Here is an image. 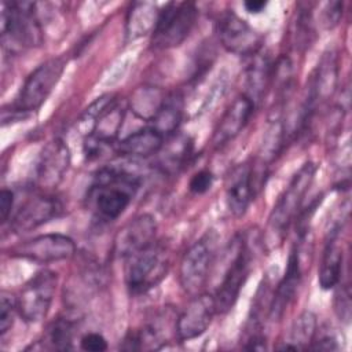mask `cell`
<instances>
[{"instance_id": "2", "label": "cell", "mask_w": 352, "mask_h": 352, "mask_svg": "<svg viewBox=\"0 0 352 352\" xmlns=\"http://www.w3.org/2000/svg\"><path fill=\"white\" fill-rule=\"evenodd\" d=\"M316 169L315 162H304L276 199L267 226V241L272 248L283 241L292 223L298 217L304 198L315 179Z\"/></svg>"}, {"instance_id": "35", "label": "cell", "mask_w": 352, "mask_h": 352, "mask_svg": "<svg viewBox=\"0 0 352 352\" xmlns=\"http://www.w3.org/2000/svg\"><path fill=\"white\" fill-rule=\"evenodd\" d=\"M243 7L249 14H260L265 10L267 1H264V0H248V1L243 3Z\"/></svg>"}, {"instance_id": "23", "label": "cell", "mask_w": 352, "mask_h": 352, "mask_svg": "<svg viewBox=\"0 0 352 352\" xmlns=\"http://www.w3.org/2000/svg\"><path fill=\"white\" fill-rule=\"evenodd\" d=\"M184 103L180 94L166 95L162 104L150 120V126L157 129L165 139L175 135L183 120Z\"/></svg>"}, {"instance_id": "8", "label": "cell", "mask_w": 352, "mask_h": 352, "mask_svg": "<svg viewBox=\"0 0 352 352\" xmlns=\"http://www.w3.org/2000/svg\"><path fill=\"white\" fill-rule=\"evenodd\" d=\"M231 252L232 257L213 294L217 314H226L235 305L252 270V252L243 236L235 238Z\"/></svg>"}, {"instance_id": "31", "label": "cell", "mask_w": 352, "mask_h": 352, "mask_svg": "<svg viewBox=\"0 0 352 352\" xmlns=\"http://www.w3.org/2000/svg\"><path fill=\"white\" fill-rule=\"evenodd\" d=\"M80 348L88 352H102L107 349V341L100 333H87L80 338Z\"/></svg>"}, {"instance_id": "22", "label": "cell", "mask_w": 352, "mask_h": 352, "mask_svg": "<svg viewBox=\"0 0 352 352\" xmlns=\"http://www.w3.org/2000/svg\"><path fill=\"white\" fill-rule=\"evenodd\" d=\"M250 63L246 69V95L257 107L263 100L267 88L272 82L274 63L267 55L256 52L250 56Z\"/></svg>"}, {"instance_id": "4", "label": "cell", "mask_w": 352, "mask_h": 352, "mask_svg": "<svg viewBox=\"0 0 352 352\" xmlns=\"http://www.w3.org/2000/svg\"><path fill=\"white\" fill-rule=\"evenodd\" d=\"M66 63L67 60L63 56H56L44 60L34 70H32L25 78L18 96L10 106L11 114L8 120H19L38 110L60 80ZM8 120L3 121V125H6Z\"/></svg>"}, {"instance_id": "13", "label": "cell", "mask_w": 352, "mask_h": 352, "mask_svg": "<svg viewBox=\"0 0 352 352\" xmlns=\"http://www.w3.org/2000/svg\"><path fill=\"white\" fill-rule=\"evenodd\" d=\"M155 219L148 213L139 214L118 230L113 243V253L116 257L126 260L153 245L155 242Z\"/></svg>"}, {"instance_id": "3", "label": "cell", "mask_w": 352, "mask_h": 352, "mask_svg": "<svg viewBox=\"0 0 352 352\" xmlns=\"http://www.w3.org/2000/svg\"><path fill=\"white\" fill-rule=\"evenodd\" d=\"M32 1H4L1 11V41L4 50L18 54L41 45L43 28Z\"/></svg>"}, {"instance_id": "21", "label": "cell", "mask_w": 352, "mask_h": 352, "mask_svg": "<svg viewBox=\"0 0 352 352\" xmlns=\"http://www.w3.org/2000/svg\"><path fill=\"white\" fill-rule=\"evenodd\" d=\"M168 142L164 143L158 158V166L164 173L173 175L179 173L190 162L192 155V140L188 135L175 133L166 138Z\"/></svg>"}, {"instance_id": "28", "label": "cell", "mask_w": 352, "mask_h": 352, "mask_svg": "<svg viewBox=\"0 0 352 352\" xmlns=\"http://www.w3.org/2000/svg\"><path fill=\"white\" fill-rule=\"evenodd\" d=\"M16 314H18L16 297L3 290L0 294V336L1 337H4L6 333L12 327Z\"/></svg>"}, {"instance_id": "25", "label": "cell", "mask_w": 352, "mask_h": 352, "mask_svg": "<svg viewBox=\"0 0 352 352\" xmlns=\"http://www.w3.org/2000/svg\"><path fill=\"white\" fill-rule=\"evenodd\" d=\"M158 18V11L150 3H135L126 18V37L135 40L147 33H153L155 22Z\"/></svg>"}, {"instance_id": "27", "label": "cell", "mask_w": 352, "mask_h": 352, "mask_svg": "<svg viewBox=\"0 0 352 352\" xmlns=\"http://www.w3.org/2000/svg\"><path fill=\"white\" fill-rule=\"evenodd\" d=\"M304 8L298 11L297 23H296V45L300 48H307L312 41L314 34V22L312 11L309 4H302Z\"/></svg>"}, {"instance_id": "15", "label": "cell", "mask_w": 352, "mask_h": 352, "mask_svg": "<svg viewBox=\"0 0 352 352\" xmlns=\"http://www.w3.org/2000/svg\"><path fill=\"white\" fill-rule=\"evenodd\" d=\"M62 202L51 194H37L26 199L10 219V228L14 232L32 231L62 213Z\"/></svg>"}, {"instance_id": "10", "label": "cell", "mask_w": 352, "mask_h": 352, "mask_svg": "<svg viewBox=\"0 0 352 352\" xmlns=\"http://www.w3.org/2000/svg\"><path fill=\"white\" fill-rule=\"evenodd\" d=\"M76 253L74 241L63 234H41L10 249V256L37 264L63 261Z\"/></svg>"}, {"instance_id": "18", "label": "cell", "mask_w": 352, "mask_h": 352, "mask_svg": "<svg viewBox=\"0 0 352 352\" xmlns=\"http://www.w3.org/2000/svg\"><path fill=\"white\" fill-rule=\"evenodd\" d=\"M254 110L256 104L246 95L238 96L220 118L213 133V146L219 148L234 140L249 124Z\"/></svg>"}, {"instance_id": "34", "label": "cell", "mask_w": 352, "mask_h": 352, "mask_svg": "<svg viewBox=\"0 0 352 352\" xmlns=\"http://www.w3.org/2000/svg\"><path fill=\"white\" fill-rule=\"evenodd\" d=\"M340 346L337 340L333 334H323L319 338H314L309 349H319V351H337Z\"/></svg>"}, {"instance_id": "17", "label": "cell", "mask_w": 352, "mask_h": 352, "mask_svg": "<svg viewBox=\"0 0 352 352\" xmlns=\"http://www.w3.org/2000/svg\"><path fill=\"white\" fill-rule=\"evenodd\" d=\"M70 165V150L62 139H54L43 148L36 165V184L41 190L55 188Z\"/></svg>"}, {"instance_id": "29", "label": "cell", "mask_w": 352, "mask_h": 352, "mask_svg": "<svg viewBox=\"0 0 352 352\" xmlns=\"http://www.w3.org/2000/svg\"><path fill=\"white\" fill-rule=\"evenodd\" d=\"M338 287L334 294V311L341 322L349 323L351 320V292L348 285H341V282L336 286Z\"/></svg>"}, {"instance_id": "33", "label": "cell", "mask_w": 352, "mask_h": 352, "mask_svg": "<svg viewBox=\"0 0 352 352\" xmlns=\"http://www.w3.org/2000/svg\"><path fill=\"white\" fill-rule=\"evenodd\" d=\"M14 192L11 190L3 188L0 192V219L1 223H7L11 219L12 208H14Z\"/></svg>"}, {"instance_id": "30", "label": "cell", "mask_w": 352, "mask_h": 352, "mask_svg": "<svg viewBox=\"0 0 352 352\" xmlns=\"http://www.w3.org/2000/svg\"><path fill=\"white\" fill-rule=\"evenodd\" d=\"M214 182V176L209 169H201L195 172L190 182H188V190L195 195H202L208 192Z\"/></svg>"}, {"instance_id": "20", "label": "cell", "mask_w": 352, "mask_h": 352, "mask_svg": "<svg viewBox=\"0 0 352 352\" xmlns=\"http://www.w3.org/2000/svg\"><path fill=\"white\" fill-rule=\"evenodd\" d=\"M165 138L153 126L140 128L116 143V153L125 158H148L161 151Z\"/></svg>"}, {"instance_id": "7", "label": "cell", "mask_w": 352, "mask_h": 352, "mask_svg": "<svg viewBox=\"0 0 352 352\" xmlns=\"http://www.w3.org/2000/svg\"><path fill=\"white\" fill-rule=\"evenodd\" d=\"M169 271V258L164 246L154 242L126 258L125 283L132 294H142L155 287Z\"/></svg>"}, {"instance_id": "16", "label": "cell", "mask_w": 352, "mask_h": 352, "mask_svg": "<svg viewBox=\"0 0 352 352\" xmlns=\"http://www.w3.org/2000/svg\"><path fill=\"white\" fill-rule=\"evenodd\" d=\"M302 280V264H301V248L294 243L292 248L283 278L279 280L268 305V319L272 322L280 320L289 305L293 302L298 287Z\"/></svg>"}, {"instance_id": "1", "label": "cell", "mask_w": 352, "mask_h": 352, "mask_svg": "<svg viewBox=\"0 0 352 352\" xmlns=\"http://www.w3.org/2000/svg\"><path fill=\"white\" fill-rule=\"evenodd\" d=\"M140 183L142 177L124 166H102L88 188V205L100 220L114 221L129 206Z\"/></svg>"}, {"instance_id": "19", "label": "cell", "mask_w": 352, "mask_h": 352, "mask_svg": "<svg viewBox=\"0 0 352 352\" xmlns=\"http://www.w3.org/2000/svg\"><path fill=\"white\" fill-rule=\"evenodd\" d=\"M341 228L342 223H336L327 231L320 267L318 271V282L323 290L334 289L341 282L344 263V252L340 245Z\"/></svg>"}, {"instance_id": "6", "label": "cell", "mask_w": 352, "mask_h": 352, "mask_svg": "<svg viewBox=\"0 0 352 352\" xmlns=\"http://www.w3.org/2000/svg\"><path fill=\"white\" fill-rule=\"evenodd\" d=\"M198 18V8L191 1H170L158 11L151 33V44L158 50L180 45L191 33Z\"/></svg>"}, {"instance_id": "5", "label": "cell", "mask_w": 352, "mask_h": 352, "mask_svg": "<svg viewBox=\"0 0 352 352\" xmlns=\"http://www.w3.org/2000/svg\"><path fill=\"white\" fill-rule=\"evenodd\" d=\"M217 241V234L213 230L208 231L188 248L180 261L179 282L184 293L191 297L199 294L208 282L216 258Z\"/></svg>"}, {"instance_id": "26", "label": "cell", "mask_w": 352, "mask_h": 352, "mask_svg": "<svg viewBox=\"0 0 352 352\" xmlns=\"http://www.w3.org/2000/svg\"><path fill=\"white\" fill-rule=\"evenodd\" d=\"M74 322L69 318H58L54 320L44 336L48 348L56 351H67L73 348L74 340Z\"/></svg>"}, {"instance_id": "24", "label": "cell", "mask_w": 352, "mask_h": 352, "mask_svg": "<svg viewBox=\"0 0 352 352\" xmlns=\"http://www.w3.org/2000/svg\"><path fill=\"white\" fill-rule=\"evenodd\" d=\"M318 333V322L316 316L311 311H302L292 324L289 340L285 341L279 349H309L314 338Z\"/></svg>"}, {"instance_id": "14", "label": "cell", "mask_w": 352, "mask_h": 352, "mask_svg": "<svg viewBox=\"0 0 352 352\" xmlns=\"http://www.w3.org/2000/svg\"><path fill=\"white\" fill-rule=\"evenodd\" d=\"M213 294L199 293L192 296L186 308L176 318V338L190 341L201 337L216 315Z\"/></svg>"}, {"instance_id": "9", "label": "cell", "mask_w": 352, "mask_h": 352, "mask_svg": "<svg viewBox=\"0 0 352 352\" xmlns=\"http://www.w3.org/2000/svg\"><path fill=\"white\" fill-rule=\"evenodd\" d=\"M58 286V274L52 270L37 271L21 289L18 300V314L28 323L43 320L52 304Z\"/></svg>"}, {"instance_id": "11", "label": "cell", "mask_w": 352, "mask_h": 352, "mask_svg": "<svg viewBox=\"0 0 352 352\" xmlns=\"http://www.w3.org/2000/svg\"><path fill=\"white\" fill-rule=\"evenodd\" d=\"M221 45L238 56H252L260 51V34L232 10L220 15L216 23Z\"/></svg>"}, {"instance_id": "32", "label": "cell", "mask_w": 352, "mask_h": 352, "mask_svg": "<svg viewBox=\"0 0 352 352\" xmlns=\"http://www.w3.org/2000/svg\"><path fill=\"white\" fill-rule=\"evenodd\" d=\"M342 16V3L341 1H330L326 4L323 10V25L326 29H333L338 25Z\"/></svg>"}, {"instance_id": "12", "label": "cell", "mask_w": 352, "mask_h": 352, "mask_svg": "<svg viewBox=\"0 0 352 352\" xmlns=\"http://www.w3.org/2000/svg\"><path fill=\"white\" fill-rule=\"evenodd\" d=\"M254 165L242 162L234 166L226 179V204L234 217H242L258 188Z\"/></svg>"}]
</instances>
